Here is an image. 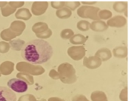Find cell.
I'll return each mask as SVG.
<instances>
[{
	"label": "cell",
	"mask_w": 129,
	"mask_h": 101,
	"mask_svg": "<svg viewBox=\"0 0 129 101\" xmlns=\"http://www.w3.org/2000/svg\"><path fill=\"white\" fill-rule=\"evenodd\" d=\"M8 88L17 93H23L26 92L28 89V85L27 83L20 79H11L8 82Z\"/></svg>",
	"instance_id": "7a4b0ae2"
},
{
	"label": "cell",
	"mask_w": 129,
	"mask_h": 101,
	"mask_svg": "<svg viewBox=\"0 0 129 101\" xmlns=\"http://www.w3.org/2000/svg\"><path fill=\"white\" fill-rule=\"evenodd\" d=\"M53 55L51 45L43 39H34L26 42L21 49V56L33 64H41L48 61Z\"/></svg>",
	"instance_id": "6da1fadb"
},
{
	"label": "cell",
	"mask_w": 129,
	"mask_h": 101,
	"mask_svg": "<svg viewBox=\"0 0 129 101\" xmlns=\"http://www.w3.org/2000/svg\"><path fill=\"white\" fill-rule=\"evenodd\" d=\"M16 95L10 88L0 86V101H16Z\"/></svg>",
	"instance_id": "3957f363"
}]
</instances>
